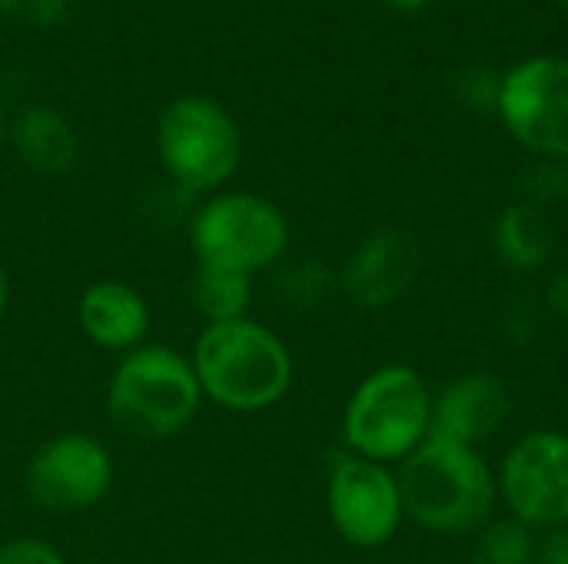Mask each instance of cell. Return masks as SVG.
<instances>
[{"label": "cell", "mask_w": 568, "mask_h": 564, "mask_svg": "<svg viewBox=\"0 0 568 564\" xmlns=\"http://www.w3.org/2000/svg\"><path fill=\"white\" fill-rule=\"evenodd\" d=\"M190 362L203 399L226 412L273 409L293 389L296 372L286 342L250 316L203 326Z\"/></svg>", "instance_id": "obj_1"}, {"label": "cell", "mask_w": 568, "mask_h": 564, "mask_svg": "<svg viewBox=\"0 0 568 564\" xmlns=\"http://www.w3.org/2000/svg\"><path fill=\"white\" fill-rule=\"evenodd\" d=\"M403 512L436 535H473L493 522L499 482L473 445L426 439L399 469Z\"/></svg>", "instance_id": "obj_2"}, {"label": "cell", "mask_w": 568, "mask_h": 564, "mask_svg": "<svg viewBox=\"0 0 568 564\" xmlns=\"http://www.w3.org/2000/svg\"><path fill=\"white\" fill-rule=\"evenodd\" d=\"M203 392L190 356L173 346L143 342L116 362L106 382L110 422L136 439H173L200 412Z\"/></svg>", "instance_id": "obj_3"}, {"label": "cell", "mask_w": 568, "mask_h": 564, "mask_svg": "<svg viewBox=\"0 0 568 564\" xmlns=\"http://www.w3.org/2000/svg\"><path fill=\"white\" fill-rule=\"evenodd\" d=\"M433 429V392L413 366H379L349 396L343 412L346 449L369 462L409 459Z\"/></svg>", "instance_id": "obj_4"}, {"label": "cell", "mask_w": 568, "mask_h": 564, "mask_svg": "<svg viewBox=\"0 0 568 564\" xmlns=\"http://www.w3.org/2000/svg\"><path fill=\"white\" fill-rule=\"evenodd\" d=\"M156 153L180 193H216L243 163V133L223 103L183 93L156 120Z\"/></svg>", "instance_id": "obj_5"}, {"label": "cell", "mask_w": 568, "mask_h": 564, "mask_svg": "<svg viewBox=\"0 0 568 564\" xmlns=\"http://www.w3.org/2000/svg\"><path fill=\"white\" fill-rule=\"evenodd\" d=\"M190 249L196 266L253 276L286 256L290 219L260 193H213L190 216Z\"/></svg>", "instance_id": "obj_6"}, {"label": "cell", "mask_w": 568, "mask_h": 564, "mask_svg": "<svg viewBox=\"0 0 568 564\" xmlns=\"http://www.w3.org/2000/svg\"><path fill=\"white\" fill-rule=\"evenodd\" d=\"M496 113L536 160L568 163V57L542 53L506 70Z\"/></svg>", "instance_id": "obj_7"}, {"label": "cell", "mask_w": 568, "mask_h": 564, "mask_svg": "<svg viewBox=\"0 0 568 564\" xmlns=\"http://www.w3.org/2000/svg\"><path fill=\"white\" fill-rule=\"evenodd\" d=\"M499 495L509 519L526 529L556 532L568 525V435L556 429L526 432L503 459Z\"/></svg>", "instance_id": "obj_8"}, {"label": "cell", "mask_w": 568, "mask_h": 564, "mask_svg": "<svg viewBox=\"0 0 568 564\" xmlns=\"http://www.w3.org/2000/svg\"><path fill=\"white\" fill-rule=\"evenodd\" d=\"M23 489L47 512H87L113 489L110 449L87 432L53 435L30 455Z\"/></svg>", "instance_id": "obj_9"}, {"label": "cell", "mask_w": 568, "mask_h": 564, "mask_svg": "<svg viewBox=\"0 0 568 564\" xmlns=\"http://www.w3.org/2000/svg\"><path fill=\"white\" fill-rule=\"evenodd\" d=\"M326 505L333 529L353 548L389 545L406 519L399 479L389 472V465L359 459L353 452L333 465Z\"/></svg>", "instance_id": "obj_10"}, {"label": "cell", "mask_w": 568, "mask_h": 564, "mask_svg": "<svg viewBox=\"0 0 568 564\" xmlns=\"http://www.w3.org/2000/svg\"><path fill=\"white\" fill-rule=\"evenodd\" d=\"M423 269L419 239L406 229L386 226L369 233L343 266V293L363 309H383L403 299Z\"/></svg>", "instance_id": "obj_11"}, {"label": "cell", "mask_w": 568, "mask_h": 564, "mask_svg": "<svg viewBox=\"0 0 568 564\" xmlns=\"http://www.w3.org/2000/svg\"><path fill=\"white\" fill-rule=\"evenodd\" d=\"M513 416V392L496 372H466L433 396V439L479 445Z\"/></svg>", "instance_id": "obj_12"}, {"label": "cell", "mask_w": 568, "mask_h": 564, "mask_svg": "<svg viewBox=\"0 0 568 564\" xmlns=\"http://www.w3.org/2000/svg\"><path fill=\"white\" fill-rule=\"evenodd\" d=\"M80 332L106 352H130L143 346L150 332V306L130 283L100 279L77 299Z\"/></svg>", "instance_id": "obj_13"}, {"label": "cell", "mask_w": 568, "mask_h": 564, "mask_svg": "<svg viewBox=\"0 0 568 564\" xmlns=\"http://www.w3.org/2000/svg\"><path fill=\"white\" fill-rule=\"evenodd\" d=\"M17 156L43 176H63L80 160V136L73 123L53 106H27L7 126Z\"/></svg>", "instance_id": "obj_14"}, {"label": "cell", "mask_w": 568, "mask_h": 564, "mask_svg": "<svg viewBox=\"0 0 568 564\" xmlns=\"http://www.w3.org/2000/svg\"><path fill=\"white\" fill-rule=\"evenodd\" d=\"M493 246L509 269L536 273L556 253V226L546 209L519 199L499 213L493 226Z\"/></svg>", "instance_id": "obj_15"}, {"label": "cell", "mask_w": 568, "mask_h": 564, "mask_svg": "<svg viewBox=\"0 0 568 564\" xmlns=\"http://www.w3.org/2000/svg\"><path fill=\"white\" fill-rule=\"evenodd\" d=\"M250 293H253V276H243V273H233V269L196 266V273L190 279L193 309L203 316L206 326L246 319Z\"/></svg>", "instance_id": "obj_16"}, {"label": "cell", "mask_w": 568, "mask_h": 564, "mask_svg": "<svg viewBox=\"0 0 568 564\" xmlns=\"http://www.w3.org/2000/svg\"><path fill=\"white\" fill-rule=\"evenodd\" d=\"M536 548L532 529L516 519H496L476 532L473 564H536Z\"/></svg>", "instance_id": "obj_17"}, {"label": "cell", "mask_w": 568, "mask_h": 564, "mask_svg": "<svg viewBox=\"0 0 568 564\" xmlns=\"http://www.w3.org/2000/svg\"><path fill=\"white\" fill-rule=\"evenodd\" d=\"M523 189H526V203L546 209L552 203L568 199V163L562 160H536L526 173H523Z\"/></svg>", "instance_id": "obj_18"}, {"label": "cell", "mask_w": 568, "mask_h": 564, "mask_svg": "<svg viewBox=\"0 0 568 564\" xmlns=\"http://www.w3.org/2000/svg\"><path fill=\"white\" fill-rule=\"evenodd\" d=\"M0 13L20 27L50 30L67 20L70 0H0Z\"/></svg>", "instance_id": "obj_19"}, {"label": "cell", "mask_w": 568, "mask_h": 564, "mask_svg": "<svg viewBox=\"0 0 568 564\" xmlns=\"http://www.w3.org/2000/svg\"><path fill=\"white\" fill-rule=\"evenodd\" d=\"M499 80L503 76H493L486 66H469L466 73H459V96L473 106V110H496V100H499Z\"/></svg>", "instance_id": "obj_20"}, {"label": "cell", "mask_w": 568, "mask_h": 564, "mask_svg": "<svg viewBox=\"0 0 568 564\" xmlns=\"http://www.w3.org/2000/svg\"><path fill=\"white\" fill-rule=\"evenodd\" d=\"M0 564H67L63 555L40 539H10L0 545Z\"/></svg>", "instance_id": "obj_21"}, {"label": "cell", "mask_w": 568, "mask_h": 564, "mask_svg": "<svg viewBox=\"0 0 568 564\" xmlns=\"http://www.w3.org/2000/svg\"><path fill=\"white\" fill-rule=\"evenodd\" d=\"M536 564H568V525L546 532V539L536 548Z\"/></svg>", "instance_id": "obj_22"}, {"label": "cell", "mask_w": 568, "mask_h": 564, "mask_svg": "<svg viewBox=\"0 0 568 564\" xmlns=\"http://www.w3.org/2000/svg\"><path fill=\"white\" fill-rule=\"evenodd\" d=\"M549 309H552V316L568 329V269L556 273L552 283H549Z\"/></svg>", "instance_id": "obj_23"}, {"label": "cell", "mask_w": 568, "mask_h": 564, "mask_svg": "<svg viewBox=\"0 0 568 564\" xmlns=\"http://www.w3.org/2000/svg\"><path fill=\"white\" fill-rule=\"evenodd\" d=\"M386 7H393V10H403V13H416V10H423V7H429L433 0H383Z\"/></svg>", "instance_id": "obj_24"}, {"label": "cell", "mask_w": 568, "mask_h": 564, "mask_svg": "<svg viewBox=\"0 0 568 564\" xmlns=\"http://www.w3.org/2000/svg\"><path fill=\"white\" fill-rule=\"evenodd\" d=\"M7 302H10V276H7V266L0 259V319L7 316Z\"/></svg>", "instance_id": "obj_25"}, {"label": "cell", "mask_w": 568, "mask_h": 564, "mask_svg": "<svg viewBox=\"0 0 568 564\" xmlns=\"http://www.w3.org/2000/svg\"><path fill=\"white\" fill-rule=\"evenodd\" d=\"M7 126H10V123H7V116H3V106H0V146L7 143Z\"/></svg>", "instance_id": "obj_26"}, {"label": "cell", "mask_w": 568, "mask_h": 564, "mask_svg": "<svg viewBox=\"0 0 568 564\" xmlns=\"http://www.w3.org/2000/svg\"><path fill=\"white\" fill-rule=\"evenodd\" d=\"M559 7H562V13H566V20H568V0H559Z\"/></svg>", "instance_id": "obj_27"}]
</instances>
